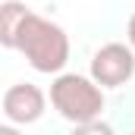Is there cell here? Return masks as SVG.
Returning <instances> with one entry per match:
<instances>
[{
    "label": "cell",
    "instance_id": "obj_1",
    "mask_svg": "<svg viewBox=\"0 0 135 135\" xmlns=\"http://www.w3.org/2000/svg\"><path fill=\"white\" fill-rule=\"evenodd\" d=\"M16 50L25 57V63L35 72L44 75H57L63 72V66L69 63V35L63 32V25H57L54 19H44L38 13H28L19 38H16Z\"/></svg>",
    "mask_w": 135,
    "mask_h": 135
},
{
    "label": "cell",
    "instance_id": "obj_2",
    "mask_svg": "<svg viewBox=\"0 0 135 135\" xmlns=\"http://www.w3.org/2000/svg\"><path fill=\"white\" fill-rule=\"evenodd\" d=\"M50 104L54 110L72 123H91L104 113V85H98L91 75H79V72H57V79L50 82Z\"/></svg>",
    "mask_w": 135,
    "mask_h": 135
},
{
    "label": "cell",
    "instance_id": "obj_3",
    "mask_svg": "<svg viewBox=\"0 0 135 135\" xmlns=\"http://www.w3.org/2000/svg\"><path fill=\"white\" fill-rule=\"evenodd\" d=\"M88 75L104 85V88H123L129 79L135 75V47L126 41H110L94 50L91 57V66H88Z\"/></svg>",
    "mask_w": 135,
    "mask_h": 135
},
{
    "label": "cell",
    "instance_id": "obj_4",
    "mask_svg": "<svg viewBox=\"0 0 135 135\" xmlns=\"http://www.w3.org/2000/svg\"><path fill=\"white\" fill-rule=\"evenodd\" d=\"M47 107V98L44 91L35 85V82H16L3 91L0 98V113L6 123L13 126H28V123H38L41 113Z\"/></svg>",
    "mask_w": 135,
    "mask_h": 135
},
{
    "label": "cell",
    "instance_id": "obj_5",
    "mask_svg": "<svg viewBox=\"0 0 135 135\" xmlns=\"http://www.w3.org/2000/svg\"><path fill=\"white\" fill-rule=\"evenodd\" d=\"M32 13V6H25L22 0H3L0 3V44L6 50H16V38L25 22V16Z\"/></svg>",
    "mask_w": 135,
    "mask_h": 135
},
{
    "label": "cell",
    "instance_id": "obj_6",
    "mask_svg": "<svg viewBox=\"0 0 135 135\" xmlns=\"http://www.w3.org/2000/svg\"><path fill=\"white\" fill-rule=\"evenodd\" d=\"M126 41L135 47V13L129 16V22H126Z\"/></svg>",
    "mask_w": 135,
    "mask_h": 135
}]
</instances>
